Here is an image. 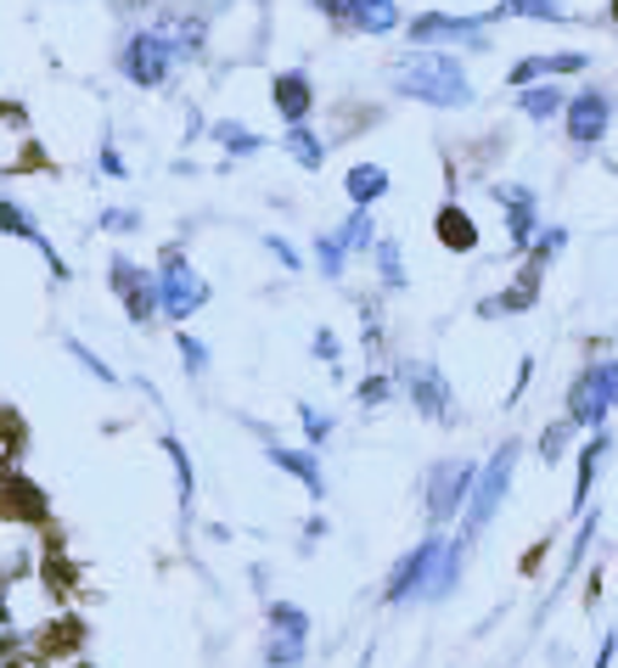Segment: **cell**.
Segmentation results:
<instances>
[{
	"label": "cell",
	"instance_id": "20",
	"mask_svg": "<svg viewBox=\"0 0 618 668\" xmlns=\"http://www.w3.org/2000/svg\"><path fill=\"white\" fill-rule=\"evenodd\" d=\"M405 23V12L394 7V0H355V12H349V34H371V39H383Z\"/></svg>",
	"mask_w": 618,
	"mask_h": 668
},
{
	"label": "cell",
	"instance_id": "3",
	"mask_svg": "<svg viewBox=\"0 0 618 668\" xmlns=\"http://www.w3.org/2000/svg\"><path fill=\"white\" fill-rule=\"evenodd\" d=\"M203 304H209V281L198 275L192 259H186V253L169 242L164 259H158V315L180 326V320H192Z\"/></svg>",
	"mask_w": 618,
	"mask_h": 668
},
{
	"label": "cell",
	"instance_id": "31",
	"mask_svg": "<svg viewBox=\"0 0 618 668\" xmlns=\"http://www.w3.org/2000/svg\"><path fill=\"white\" fill-rule=\"evenodd\" d=\"M344 264H349V248L338 242V230H321V236H315V270H321L326 281H338Z\"/></svg>",
	"mask_w": 618,
	"mask_h": 668
},
{
	"label": "cell",
	"instance_id": "49",
	"mask_svg": "<svg viewBox=\"0 0 618 668\" xmlns=\"http://www.w3.org/2000/svg\"><path fill=\"white\" fill-rule=\"evenodd\" d=\"M12 624V601H7V585H0V630Z\"/></svg>",
	"mask_w": 618,
	"mask_h": 668
},
{
	"label": "cell",
	"instance_id": "53",
	"mask_svg": "<svg viewBox=\"0 0 618 668\" xmlns=\"http://www.w3.org/2000/svg\"><path fill=\"white\" fill-rule=\"evenodd\" d=\"M74 668H90V663H74Z\"/></svg>",
	"mask_w": 618,
	"mask_h": 668
},
{
	"label": "cell",
	"instance_id": "48",
	"mask_svg": "<svg viewBox=\"0 0 618 668\" xmlns=\"http://www.w3.org/2000/svg\"><path fill=\"white\" fill-rule=\"evenodd\" d=\"M613 657H618V635H607V641H602V652H596V668H613Z\"/></svg>",
	"mask_w": 618,
	"mask_h": 668
},
{
	"label": "cell",
	"instance_id": "13",
	"mask_svg": "<svg viewBox=\"0 0 618 668\" xmlns=\"http://www.w3.org/2000/svg\"><path fill=\"white\" fill-rule=\"evenodd\" d=\"M0 236H18V242H29V248L45 259V270H52V281H68V264H63V253L52 248V236H45V230L29 219V208H18L12 197H0Z\"/></svg>",
	"mask_w": 618,
	"mask_h": 668
},
{
	"label": "cell",
	"instance_id": "4",
	"mask_svg": "<svg viewBox=\"0 0 618 668\" xmlns=\"http://www.w3.org/2000/svg\"><path fill=\"white\" fill-rule=\"evenodd\" d=\"M607 410H618V360H596L568 382V421L574 427H607Z\"/></svg>",
	"mask_w": 618,
	"mask_h": 668
},
{
	"label": "cell",
	"instance_id": "21",
	"mask_svg": "<svg viewBox=\"0 0 618 668\" xmlns=\"http://www.w3.org/2000/svg\"><path fill=\"white\" fill-rule=\"evenodd\" d=\"M434 230H439V242L450 253H472V248H479V219H472L461 203H445L439 219H434Z\"/></svg>",
	"mask_w": 618,
	"mask_h": 668
},
{
	"label": "cell",
	"instance_id": "10",
	"mask_svg": "<svg viewBox=\"0 0 618 668\" xmlns=\"http://www.w3.org/2000/svg\"><path fill=\"white\" fill-rule=\"evenodd\" d=\"M108 286L119 293V304H124V315L135 326H153V315H158V270H141L135 259L113 253L108 259Z\"/></svg>",
	"mask_w": 618,
	"mask_h": 668
},
{
	"label": "cell",
	"instance_id": "40",
	"mask_svg": "<svg viewBox=\"0 0 618 668\" xmlns=\"http://www.w3.org/2000/svg\"><path fill=\"white\" fill-rule=\"evenodd\" d=\"M299 427H304L310 444H326V439H332V416L315 410V405H299Z\"/></svg>",
	"mask_w": 618,
	"mask_h": 668
},
{
	"label": "cell",
	"instance_id": "15",
	"mask_svg": "<svg viewBox=\"0 0 618 668\" xmlns=\"http://www.w3.org/2000/svg\"><path fill=\"white\" fill-rule=\"evenodd\" d=\"M591 68V52H546V57H523L512 63L506 84L523 90V84H540V79H568V73H585Z\"/></svg>",
	"mask_w": 618,
	"mask_h": 668
},
{
	"label": "cell",
	"instance_id": "30",
	"mask_svg": "<svg viewBox=\"0 0 618 668\" xmlns=\"http://www.w3.org/2000/svg\"><path fill=\"white\" fill-rule=\"evenodd\" d=\"M338 242L349 253H371L377 248V219H371V208H349V219L338 225Z\"/></svg>",
	"mask_w": 618,
	"mask_h": 668
},
{
	"label": "cell",
	"instance_id": "42",
	"mask_svg": "<svg viewBox=\"0 0 618 668\" xmlns=\"http://www.w3.org/2000/svg\"><path fill=\"white\" fill-rule=\"evenodd\" d=\"M97 225H102L108 236H130V230H141V214H135V208H102Z\"/></svg>",
	"mask_w": 618,
	"mask_h": 668
},
{
	"label": "cell",
	"instance_id": "51",
	"mask_svg": "<svg viewBox=\"0 0 618 668\" xmlns=\"http://www.w3.org/2000/svg\"><path fill=\"white\" fill-rule=\"evenodd\" d=\"M7 657H12V641H7V635H0V663H7Z\"/></svg>",
	"mask_w": 618,
	"mask_h": 668
},
{
	"label": "cell",
	"instance_id": "52",
	"mask_svg": "<svg viewBox=\"0 0 618 668\" xmlns=\"http://www.w3.org/2000/svg\"><path fill=\"white\" fill-rule=\"evenodd\" d=\"M607 23H613V29H618V0H613V12H607Z\"/></svg>",
	"mask_w": 618,
	"mask_h": 668
},
{
	"label": "cell",
	"instance_id": "8",
	"mask_svg": "<svg viewBox=\"0 0 618 668\" xmlns=\"http://www.w3.org/2000/svg\"><path fill=\"white\" fill-rule=\"evenodd\" d=\"M445 534H427L422 545H411L400 562H394V573H389V585H383V601L389 607H405V601H416V596H427V585H434V567H439V556H445Z\"/></svg>",
	"mask_w": 618,
	"mask_h": 668
},
{
	"label": "cell",
	"instance_id": "7",
	"mask_svg": "<svg viewBox=\"0 0 618 668\" xmlns=\"http://www.w3.org/2000/svg\"><path fill=\"white\" fill-rule=\"evenodd\" d=\"M405 39L411 45H461V52H490V18H456V12H422L405 23Z\"/></svg>",
	"mask_w": 618,
	"mask_h": 668
},
{
	"label": "cell",
	"instance_id": "12",
	"mask_svg": "<svg viewBox=\"0 0 618 668\" xmlns=\"http://www.w3.org/2000/svg\"><path fill=\"white\" fill-rule=\"evenodd\" d=\"M490 197H495L501 214H506V242H512V253H529L535 230H540V197H535L529 185H512V180L490 185Z\"/></svg>",
	"mask_w": 618,
	"mask_h": 668
},
{
	"label": "cell",
	"instance_id": "45",
	"mask_svg": "<svg viewBox=\"0 0 618 668\" xmlns=\"http://www.w3.org/2000/svg\"><path fill=\"white\" fill-rule=\"evenodd\" d=\"M315 354H321V360H326L332 371H338V354H344V349H338V338H332V331H326V326L315 331Z\"/></svg>",
	"mask_w": 618,
	"mask_h": 668
},
{
	"label": "cell",
	"instance_id": "41",
	"mask_svg": "<svg viewBox=\"0 0 618 668\" xmlns=\"http://www.w3.org/2000/svg\"><path fill=\"white\" fill-rule=\"evenodd\" d=\"M265 253L281 264V270H304V259H299V248L288 242V236H276V230H265Z\"/></svg>",
	"mask_w": 618,
	"mask_h": 668
},
{
	"label": "cell",
	"instance_id": "26",
	"mask_svg": "<svg viewBox=\"0 0 618 668\" xmlns=\"http://www.w3.org/2000/svg\"><path fill=\"white\" fill-rule=\"evenodd\" d=\"M0 511H12V517H45V500L40 489L29 484V477H0Z\"/></svg>",
	"mask_w": 618,
	"mask_h": 668
},
{
	"label": "cell",
	"instance_id": "28",
	"mask_svg": "<svg viewBox=\"0 0 618 668\" xmlns=\"http://www.w3.org/2000/svg\"><path fill=\"white\" fill-rule=\"evenodd\" d=\"M461 562H467V540H450L439 567H434V585H427V601H445L456 585H461Z\"/></svg>",
	"mask_w": 618,
	"mask_h": 668
},
{
	"label": "cell",
	"instance_id": "47",
	"mask_svg": "<svg viewBox=\"0 0 618 668\" xmlns=\"http://www.w3.org/2000/svg\"><path fill=\"white\" fill-rule=\"evenodd\" d=\"M0 668H52V663H40V657H29V652H12Z\"/></svg>",
	"mask_w": 618,
	"mask_h": 668
},
{
	"label": "cell",
	"instance_id": "5",
	"mask_svg": "<svg viewBox=\"0 0 618 668\" xmlns=\"http://www.w3.org/2000/svg\"><path fill=\"white\" fill-rule=\"evenodd\" d=\"M472 484H479V461H439L427 466L422 477V500H427V522L434 529H445V522H456L467 511V495Z\"/></svg>",
	"mask_w": 618,
	"mask_h": 668
},
{
	"label": "cell",
	"instance_id": "25",
	"mask_svg": "<svg viewBox=\"0 0 618 668\" xmlns=\"http://www.w3.org/2000/svg\"><path fill=\"white\" fill-rule=\"evenodd\" d=\"M209 140H214L225 158H254V152H265V135H254L248 124H236V118L209 124Z\"/></svg>",
	"mask_w": 618,
	"mask_h": 668
},
{
	"label": "cell",
	"instance_id": "46",
	"mask_svg": "<svg viewBox=\"0 0 618 668\" xmlns=\"http://www.w3.org/2000/svg\"><path fill=\"white\" fill-rule=\"evenodd\" d=\"M102 174H113V180H124L130 169H124V158H119V147L113 140H102Z\"/></svg>",
	"mask_w": 618,
	"mask_h": 668
},
{
	"label": "cell",
	"instance_id": "33",
	"mask_svg": "<svg viewBox=\"0 0 618 668\" xmlns=\"http://www.w3.org/2000/svg\"><path fill=\"white\" fill-rule=\"evenodd\" d=\"M371 253H377V275H383V286H389V293H400V286H405V253H400V242H389V236H383Z\"/></svg>",
	"mask_w": 618,
	"mask_h": 668
},
{
	"label": "cell",
	"instance_id": "27",
	"mask_svg": "<svg viewBox=\"0 0 618 668\" xmlns=\"http://www.w3.org/2000/svg\"><path fill=\"white\" fill-rule=\"evenodd\" d=\"M484 18H490V23H501V18H540V23H568L562 0H501V7H490Z\"/></svg>",
	"mask_w": 618,
	"mask_h": 668
},
{
	"label": "cell",
	"instance_id": "34",
	"mask_svg": "<svg viewBox=\"0 0 618 668\" xmlns=\"http://www.w3.org/2000/svg\"><path fill=\"white\" fill-rule=\"evenodd\" d=\"M265 618H270V630H281V635H304V641H310V612H304V607H293V601H270Z\"/></svg>",
	"mask_w": 618,
	"mask_h": 668
},
{
	"label": "cell",
	"instance_id": "2",
	"mask_svg": "<svg viewBox=\"0 0 618 668\" xmlns=\"http://www.w3.org/2000/svg\"><path fill=\"white\" fill-rule=\"evenodd\" d=\"M517 455H523V444L517 439H506L484 466H479V484H472V495H467V511H461V540L472 545L490 522H495V511L506 506V495H512V472H517Z\"/></svg>",
	"mask_w": 618,
	"mask_h": 668
},
{
	"label": "cell",
	"instance_id": "50",
	"mask_svg": "<svg viewBox=\"0 0 618 668\" xmlns=\"http://www.w3.org/2000/svg\"><path fill=\"white\" fill-rule=\"evenodd\" d=\"M153 0H119V12H147Z\"/></svg>",
	"mask_w": 618,
	"mask_h": 668
},
{
	"label": "cell",
	"instance_id": "23",
	"mask_svg": "<svg viewBox=\"0 0 618 668\" xmlns=\"http://www.w3.org/2000/svg\"><path fill=\"white\" fill-rule=\"evenodd\" d=\"M281 152H288L304 174H315L326 163V140L310 129V124H288V135H281Z\"/></svg>",
	"mask_w": 618,
	"mask_h": 668
},
{
	"label": "cell",
	"instance_id": "43",
	"mask_svg": "<svg viewBox=\"0 0 618 668\" xmlns=\"http://www.w3.org/2000/svg\"><path fill=\"white\" fill-rule=\"evenodd\" d=\"M310 7L326 18V23H338V29H349V12H355V0H310Z\"/></svg>",
	"mask_w": 618,
	"mask_h": 668
},
{
	"label": "cell",
	"instance_id": "18",
	"mask_svg": "<svg viewBox=\"0 0 618 668\" xmlns=\"http://www.w3.org/2000/svg\"><path fill=\"white\" fill-rule=\"evenodd\" d=\"M265 455H270V466H276V472L299 477L310 500H321V495H326V472H321V455H315V450H288V444H270Z\"/></svg>",
	"mask_w": 618,
	"mask_h": 668
},
{
	"label": "cell",
	"instance_id": "35",
	"mask_svg": "<svg viewBox=\"0 0 618 668\" xmlns=\"http://www.w3.org/2000/svg\"><path fill=\"white\" fill-rule=\"evenodd\" d=\"M568 444H574V421H568V416H557V421L546 427V433H540V461H546V466H557Z\"/></svg>",
	"mask_w": 618,
	"mask_h": 668
},
{
	"label": "cell",
	"instance_id": "11",
	"mask_svg": "<svg viewBox=\"0 0 618 668\" xmlns=\"http://www.w3.org/2000/svg\"><path fill=\"white\" fill-rule=\"evenodd\" d=\"M394 382H400L405 399H411L427 421H456V394H450V382H445V371H439V365H427V360H405Z\"/></svg>",
	"mask_w": 618,
	"mask_h": 668
},
{
	"label": "cell",
	"instance_id": "9",
	"mask_svg": "<svg viewBox=\"0 0 618 668\" xmlns=\"http://www.w3.org/2000/svg\"><path fill=\"white\" fill-rule=\"evenodd\" d=\"M613 113H618L613 90H602V84H585V90H574V95H568V107H562V129H568V140H574L580 152H591L596 140L607 135Z\"/></svg>",
	"mask_w": 618,
	"mask_h": 668
},
{
	"label": "cell",
	"instance_id": "38",
	"mask_svg": "<svg viewBox=\"0 0 618 668\" xmlns=\"http://www.w3.org/2000/svg\"><path fill=\"white\" fill-rule=\"evenodd\" d=\"M175 349H180V360H186V376H203V371H209V343H198L192 331H175Z\"/></svg>",
	"mask_w": 618,
	"mask_h": 668
},
{
	"label": "cell",
	"instance_id": "14",
	"mask_svg": "<svg viewBox=\"0 0 618 668\" xmlns=\"http://www.w3.org/2000/svg\"><path fill=\"white\" fill-rule=\"evenodd\" d=\"M270 107L288 118V124H310V113H315V79H310L304 68L276 73V79H270Z\"/></svg>",
	"mask_w": 618,
	"mask_h": 668
},
{
	"label": "cell",
	"instance_id": "17",
	"mask_svg": "<svg viewBox=\"0 0 618 668\" xmlns=\"http://www.w3.org/2000/svg\"><path fill=\"white\" fill-rule=\"evenodd\" d=\"M540 275H546V264H535V259H529L501 298H484V304H479V315H484V320H495V315H523V309H529V304L540 298Z\"/></svg>",
	"mask_w": 618,
	"mask_h": 668
},
{
	"label": "cell",
	"instance_id": "29",
	"mask_svg": "<svg viewBox=\"0 0 618 668\" xmlns=\"http://www.w3.org/2000/svg\"><path fill=\"white\" fill-rule=\"evenodd\" d=\"M164 455L175 466V495H180V511H192V495H198V477H192V455H186V444L175 433H164Z\"/></svg>",
	"mask_w": 618,
	"mask_h": 668
},
{
	"label": "cell",
	"instance_id": "44",
	"mask_svg": "<svg viewBox=\"0 0 618 668\" xmlns=\"http://www.w3.org/2000/svg\"><path fill=\"white\" fill-rule=\"evenodd\" d=\"M591 534H596V517H585V529H580L574 551H568V562H562V579H568V573H574V567L585 562V551H591Z\"/></svg>",
	"mask_w": 618,
	"mask_h": 668
},
{
	"label": "cell",
	"instance_id": "24",
	"mask_svg": "<svg viewBox=\"0 0 618 668\" xmlns=\"http://www.w3.org/2000/svg\"><path fill=\"white\" fill-rule=\"evenodd\" d=\"M613 450V439H607V427H596L591 433V444L580 450V477H574V511H585V500H591V489H596V472H602V455Z\"/></svg>",
	"mask_w": 618,
	"mask_h": 668
},
{
	"label": "cell",
	"instance_id": "1",
	"mask_svg": "<svg viewBox=\"0 0 618 668\" xmlns=\"http://www.w3.org/2000/svg\"><path fill=\"white\" fill-rule=\"evenodd\" d=\"M389 84L405 102H427V107H472V79L461 68L456 52L439 45H411V52L389 68Z\"/></svg>",
	"mask_w": 618,
	"mask_h": 668
},
{
	"label": "cell",
	"instance_id": "16",
	"mask_svg": "<svg viewBox=\"0 0 618 668\" xmlns=\"http://www.w3.org/2000/svg\"><path fill=\"white\" fill-rule=\"evenodd\" d=\"M158 34L175 45V57H203V45H209V18L192 12V7H169L158 18Z\"/></svg>",
	"mask_w": 618,
	"mask_h": 668
},
{
	"label": "cell",
	"instance_id": "22",
	"mask_svg": "<svg viewBox=\"0 0 618 668\" xmlns=\"http://www.w3.org/2000/svg\"><path fill=\"white\" fill-rule=\"evenodd\" d=\"M389 185H394V180H389L383 163H355V169L344 174V191H349V203H355V208L383 203V197H389Z\"/></svg>",
	"mask_w": 618,
	"mask_h": 668
},
{
	"label": "cell",
	"instance_id": "39",
	"mask_svg": "<svg viewBox=\"0 0 618 668\" xmlns=\"http://www.w3.org/2000/svg\"><path fill=\"white\" fill-rule=\"evenodd\" d=\"M562 248H568V230L562 225H546V236H535V242H529V259L535 264H551Z\"/></svg>",
	"mask_w": 618,
	"mask_h": 668
},
{
	"label": "cell",
	"instance_id": "36",
	"mask_svg": "<svg viewBox=\"0 0 618 668\" xmlns=\"http://www.w3.org/2000/svg\"><path fill=\"white\" fill-rule=\"evenodd\" d=\"M68 354H74V360H79V365H85L90 376H97V382H108V388H119V371H113V365H108V360H102L97 349H90V343L68 338Z\"/></svg>",
	"mask_w": 618,
	"mask_h": 668
},
{
	"label": "cell",
	"instance_id": "19",
	"mask_svg": "<svg viewBox=\"0 0 618 668\" xmlns=\"http://www.w3.org/2000/svg\"><path fill=\"white\" fill-rule=\"evenodd\" d=\"M562 107H568V90H562V84H551V79L523 84V90H517V113H523V118H535V124L562 118Z\"/></svg>",
	"mask_w": 618,
	"mask_h": 668
},
{
	"label": "cell",
	"instance_id": "32",
	"mask_svg": "<svg viewBox=\"0 0 618 668\" xmlns=\"http://www.w3.org/2000/svg\"><path fill=\"white\" fill-rule=\"evenodd\" d=\"M304 635H281V630H270V641H265V663L270 668H299L304 663Z\"/></svg>",
	"mask_w": 618,
	"mask_h": 668
},
{
	"label": "cell",
	"instance_id": "6",
	"mask_svg": "<svg viewBox=\"0 0 618 668\" xmlns=\"http://www.w3.org/2000/svg\"><path fill=\"white\" fill-rule=\"evenodd\" d=\"M119 73L141 90H164L169 73H175V45L158 34V29H135L124 45H119Z\"/></svg>",
	"mask_w": 618,
	"mask_h": 668
},
{
	"label": "cell",
	"instance_id": "37",
	"mask_svg": "<svg viewBox=\"0 0 618 668\" xmlns=\"http://www.w3.org/2000/svg\"><path fill=\"white\" fill-rule=\"evenodd\" d=\"M394 394H400V382H394V376H383V371H371V376L360 382V405H366V410H383Z\"/></svg>",
	"mask_w": 618,
	"mask_h": 668
}]
</instances>
